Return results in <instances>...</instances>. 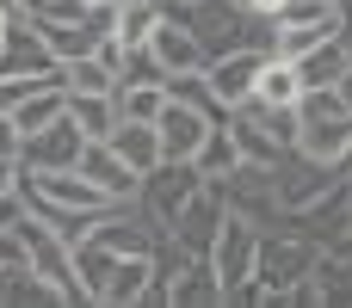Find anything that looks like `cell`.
I'll use <instances>...</instances> for the list:
<instances>
[{
	"label": "cell",
	"instance_id": "obj_22",
	"mask_svg": "<svg viewBox=\"0 0 352 308\" xmlns=\"http://www.w3.org/2000/svg\"><path fill=\"white\" fill-rule=\"evenodd\" d=\"M19 179H25L19 154H0V191H19Z\"/></svg>",
	"mask_w": 352,
	"mask_h": 308
},
{
	"label": "cell",
	"instance_id": "obj_2",
	"mask_svg": "<svg viewBox=\"0 0 352 308\" xmlns=\"http://www.w3.org/2000/svg\"><path fill=\"white\" fill-rule=\"evenodd\" d=\"M352 142V99L340 86H303L297 99V154L309 161H340Z\"/></svg>",
	"mask_w": 352,
	"mask_h": 308
},
{
	"label": "cell",
	"instance_id": "obj_16",
	"mask_svg": "<svg viewBox=\"0 0 352 308\" xmlns=\"http://www.w3.org/2000/svg\"><path fill=\"white\" fill-rule=\"evenodd\" d=\"M62 111H68V93H62V80H43L37 93H25V99L12 105V123H19V142H25V136H37L43 123H56Z\"/></svg>",
	"mask_w": 352,
	"mask_h": 308
},
{
	"label": "cell",
	"instance_id": "obj_10",
	"mask_svg": "<svg viewBox=\"0 0 352 308\" xmlns=\"http://www.w3.org/2000/svg\"><path fill=\"white\" fill-rule=\"evenodd\" d=\"M142 49L155 56V68H161L167 80H173V74H204V68H210V49L198 43V31H192L186 19H161L155 37H148Z\"/></svg>",
	"mask_w": 352,
	"mask_h": 308
},
{
	"label": "cell",
	"instance_id": "obj_1",
	"mask_svg": "<svg viewBox=\"0 0 352 308\" xmlns=\"http://www.w3.org/2000/svg\"><path fill=\"white\" fill-rule=\"evenodd\" d=\"M316 259H322V241L297 228H278V235L260 228V253H254V278L241 284V303H291L297 284L316 272Z\"/></svg>",
	"mask_w": 352,
	"mask_h": 308
},
{
	"label": "cell",
	"instance_id": "obj_12",
	"mask_svg": "<svg viewBox=\"0 0 352 308\" xmlns=\"http://www.w3.org/2000/svg\"><path fill=\"white\" fill-rule=\"evenodd\" d=\"M161 272H155V253H124L118 265H111V278H105V290H99V303L105 308H136V303H161Z\"/></svg>",
	"mask_w": 352,
	"mask_h": 308
},
{
	"label": "cell",
	"instance_id": "obj_11",
	"mask_svg": "<svg viewBox=\"0 0 352 308\" xmlns=\"http://www.w3.org/2000/svg\"><path fill=\"white\" fill-rule=\"evenodd\" d=\"M80 148H87V136H80V123L62 111L56 123H43L37 136H25L19 142V167L25 173H50V167H74L80 161Z\"/></svg>",
	"mask_w": 352,
	"mask_h": 308
},
{
	"label": "cell",
	"instance_id": "obj_26",
	"mask_svg": "<svg viewBox=\"0 0 352 308\" xmlns=\"http://www.w3.org/2000/svg\"><path fill=\"white\" fill-rule=\"evenodd\" d=\"M0 12H12V19H19V12H25V0H0Z\"/></svg>",
	"mask_w": 352,
	"mask_h": 308
},
{
	"label": "cell",
	"instance_id": "obj_14",
	"mask_svg": "<svg viewBox=\"0 0 352 308\" xmlns=\"http://www.w3.org/2000/svg\"><path fill=\"white\" fill-rule=\"evenodd\" d=\"M74 167H80V173H87L105 198H118V204H124V198H136V173L118 161V148H111V142H87Z\"/></svg>",
	"mask_w": 352,
	"mask_h": 308
},
{
	"label": "cell",
	"instance_id": "obj_28",
	"mask_svg": "<svg viewBox=\"0 0 352 308\" xmlns=\"http://www.w3.org/2000/svg\"><path fill=\"white\" fill-rule=\"evenodd\" d=\"M340 93H346V99H352V68H346V80H340Z\"/></svg>",
	"mask_w": 352,
	"mask_h": 308
},
{
	"label": "cell",
	"instance_id": "obj_4",
	"mask_svg": "<svg viewBox=\"0 0 352 308\" xmlns=\"http://www.w3.org/2000/svg\"><path fill=\"white\" fill-rule=\"evenodd\" d=\"M204 185V173L192 167V161H161V167H148L142 179H136V210L167 235L173 228V216L192 204V191Z\"/></svg>",
	"mask_w": 352,
	"mask_h": 308
},
{
	"label": "cell",
	"instance_id": "obj_8",
	"mask_svg": "<svg viewBox=\"0 0 352 308\" xmlns=\"http://www.w3.org/2000/svg\"><path fill=\"white\" fill-rule=\"evenodd\" d=\"M260 62H266V43H248V49H223V56H210V68H204L210 99H217L223 111H241V105L254 99Z\"/></svg>",
	"mask_w": 352,
	"mask_h": 308
},
{
	"label": "cell",
	"instance_id": "obj_3",
	"mask_svg": "<svg viewBox=\"0 0 352 308\" xmlns=\"http://www.w3.org/2000/svg\"><path fill=\"white\" fill-rule=\"evenodd\" d=\"M12 235H19V247H25V265L62 296V303H87V290H80V272H74V241L62 235V228H50L43 216H19L12 222Z\"/></svg>",
	"mask_w": 352,
	"mask_h": 308
},
{
	"label": "cell",
	"instance_id": "obj_6",
	"mask_svg": "<svg viewBox=\"0 0 352 308\" xmlns=\"http://www.w3.org/2000/svg\"><path fill=\"white\" fill-rule=\"evenodd\" d=\"M340 179H334V167L328 161H309V154H278V167H272V191H278V216H303L309 204H322L328 191H334Z\"/></svg>",
	"mask_w": 352,
	"mask_h": 308
},
{
	"label": "cell",
	"instance_id": "obj_20",
	"mask_svg": "<svg viewBox=\"0 0 352 308\" xmlns=\"http://www.w3.org/2000/svg\"><path fill=\"white\" fill-rule=\"evenodd\" d=\"M192 167H198L204 179H229V173L241 167V148H235V136H229V117L210 123V136H204V148L192 154Z\"/></svg>",
	"mask_w": 352,
	"mask_h": 308
},
{
	"label": "cell",
	"instance_id": "obj_24",
	"mask_svg": "<svg viewBox=\"0 0 352 308\" xmlns=\"http://www.w3.org/2000/svg\"><path fill=\"white\" fill-rule=\"evenodd\" d=\"M0 265H25V247H19L12 228H0Z\"/></svg>",
	"mask_w": 352,
	"mask_h": 308
},
{
	"label": "cell",
	"instance_id": "obj_25",
	"mask_svg": "<svg viewBox=\"0 0 352 308\" xmlns=\"http://www.w3.org/2000/svg\"><path fill=\"white\" fill-rule=\"evenodd\" d=\"M0 154H19V123H12V111H0Z\"/></svg>",
	"mask_w": 352,
	"mask_h": 308
},
{
	"label": "cell",
	"instance_id": "obj_13",
	"mask_svg": "<svg viewBox=\"0 0 352 308\" xmlns=\"http://www.w3.org/2000/svg\"><path fill=\"white\" fill-rule=\"evenodd\" d=\"M105 142L118 148V161H124L136 179H142L148 167H161V161H167V154H161V130H155V123H136V117H118V130H111Z\"/></svg>",
	"mask_w": 352,
	"mask_h": 308
},
{
	"label": "cell",
	"instance_id": "obj_5",
	"mask_svg": "<svg viewBox=\"0 0 352 308\" xmlns=\"http://www.w3.org/2000/svg\"><path fill=\"white\" fill-rule=\"evenodd\" d=\"M254 253H260V222L241 216V210H229L223 228H217V241H210V265H217L223 296H241V284L254 278Z\"/></svg>",
	"mask_w": 352,
	"mask_h": 308
},
{
	"label": "cell",
	"instance_id": "obj_7",
	"mask_svg": "<svg viewBox=\"0 0 352 308\" xmlns=\"http://www.w3.org/2000/svg\"><path fill=\"white\" fill-rule=\"evenodd\" d=\"M223 216H229V198H223V185H217V179H204V185L192 191V204L173 216L167 241H173L179 253H198V259H210V241H217Z\"/></svg>",
	"mask_w": 352,
	"mask_h": 308
},
{
	"label": "cell",
	"instance_id": "obj_9",
	"mask_svg": "<svg viewBox=\"0 0 352 308\" xmlns=\"http://www.w3.org/2000/svg\"><path fill=\"white\" fill-rule=\"evenodd\" d=\"M210 123H223V117H210L204 105L167 93V105H161V117H155V130H161V154H167V161H192V154L204 148Z\"/></svg>",
	"mask_w": 352,
	"mask_h": 308
},
{
	"label": "cell",
	"instance_id": "obj_17",
	"mask_svg": "<svg viewBox=\"0 0 352 308\" xmlns=\"http://www.w3.org/2000/svg\"><path fill=\"white\" fill-rule=\"evenodd\" d=\"M352 68V49L346 37H328V43H316L309 56H297V74H303V86H340Z\"/></svg>",
	"mask_w": 352,
	"mask_h": 308
},
{
	"label": "cell",
	"instance_id": "obj_19",
	"mask_svg": "<svg viewBox=\"0 0 352 308\" xmlns=\"http://www.w3.org/2000/svg\"><path fill=\"white\" fill-rule=\"evenodd\" d=\"M118 99V117H136V123H155L161 105H167V80H118L111 86Z\"/></svg>",
	"mask_w": 352,
	"mask_h": 308
},
{
	"label": "cell",
	"instance_id": "obj_23",
	"mask_svg": "<svg viewBox=\"0 0 352 308\" xmlns=\"http://www.w3.org/2000/svg\"><path fill=\"white\" fill-rule=\"evenodd\" d=\"M19 216H25V198L19 191H0V228H12Z\"/></svg>",
	"mask_w": 352,
	"mask_h": 308
},
{
	"label": "cell",
	"instance_id": "obj_27",
	"mask_svg": "<svg viewBox=\"0 0 352 308\" xmlns=\"http://www.w3.org/2000/svg\"><path fill=\"white\" fill-rule=\"evenodd\" d=\"M6 31H12V12H0V49H6Z\"/></svg>",
	"mask_w": 352,
	"mask_h": 308
},
{
	"label": "cell",
	"instance_id": "obj_30",
	"mask_svg": "<svg viewBox=\"0 0 352 308\" xmlns=\"http://www.w3.org/2000/svg\"><path fill=\"white\" fill-rule=\"evenodd\" d=\"M93 6H111V0H93Z\"/></svg>",
	"mask_w": 352,
	"mask_h": 308
},
{
	"label": "cell",
	"instance_id": "obj_18",
	"mask_svg": "<svg viewBox=\"0 0 352 308\" xmlns=\"http://www.w3.org/2000/svg\"><path fill=\"white\" fill-rule=\"evenodd\" d=\"M62 93H68V86H62ZM68 117L80 123L87 142H105V136L118 130V99H111V93H68Z\"/></svg>",
	"mask_w": 352,
	"mask_h": 308
},
{
	"label": "cell",
	"instance_id": "obj_21",
	"mask_svg": "<svg viewBox=\"0 0 352 308\" xmlns=\"http://www.w3.org/2000/svg\"><path fill=\"white\" fill-rule=\"evenodd\" d=\"M62 86H68V93H111L118 74H111L99 56H80V62H62Z\"/></svg>",
	"mask_w": 352,
	"mask_h": 308
},
{
	"label": "cell",
	"instance_id": "obj_29",
	"mask_svg": "<svg viewBox=\"0 0 352 308\" xmlns=\"http://www.w3.org/2000/svg\"><path fill=\"white\" fill-rule=\"evenodd\" d=\"M31 6H43V0H25V12H31Z\"/></svg>",
	"mask_w": 352,
	"mask_h": 308
},
{
	"label": "cell",
	"instance_id": "obj_15",
	"mask_svg": "<svg viewBox=\"0 0 352 308\" xmlns=\"http://www.w3.org/2000/svg\"><path fill=\"white\" fill-rule=\"evenodd\" d=\"M254 99H260V105H278V111H297V99H303V74H297V62L266 49L260 80H254Z\"/></svg>",
	"mask_w": 352,
	"mask_h": 308
}]
</instances>
